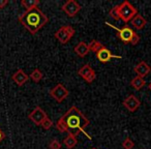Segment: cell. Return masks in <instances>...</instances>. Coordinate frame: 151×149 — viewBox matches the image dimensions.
Listing matches in <instances>:
<instances>
[{
	"instance_id": "cell-1",
	"label": "cell",
	"mask_w": 151,
	"mask_h": 149,
	"mask_svg": "<svg viewBox=\"0 0 151 149\" xmlns=\"http://www.w3.org/2000/svg\"><path fill=\"white\" fill-rule=\"evenodd\" d=\"M89 124L90 120L76 106H73L59 118L55 126L60 132H67L68 135H73L76 137L82 132L89 140H91L92 137L86 132V127Z\"/></svg>"
},
{
	"instance_id": "cell-2",
	"label": "cell",
	"mask_w": 151,
	"mask_h": 149,
	"mask_svg": "<svg viewBox=\"0 0 151 149\" xmlns=\"http://www.w3.org/2000/svg\"><path fill=\"white\" fill-rule=\"evenodd\" d=\"M19 22L32 35H34L47 25V23L49 22V18L38 7H34L20 15Z\"/></svg>"
},
{
	"instance_id": "cell-3",
	"label": "cell",
	"mask_w": 151,
	"mask_h": 149,
	"mask_svg": "<svg viewBox=\"0 0 151 149\" xmlns=\"http://www.w3.org/2000/svg\"><path fill=\"white\" fill-rule=\"evenodd\" d=\"M110 17L113 18L115 21H123L124 23H128L132 21L137 15H138V9L127 0L123 1L120 4L114 6L111 11L109 12Z\"/></svg>"
},
{
	"instance_id": "cell-4",
	"label": "cell",
	"mask_w": 151,
	"mask_h": 149,
	"mask_svg": "<svg viewBox=\"0 0 151 149\" xmlns=\"http://www.w3.org/2000/svg\"><path fill=\"white\" fill-rule=\"evenodd\" d=\"M75 33H76V30L73 26L64 25V26H61V27L55 32L54 37L56 38L57 42H59L61 45H66L67 42L73 38Z\"/></svg>"
},
{
	"instance_id": "cell-5",
	"label": "cell",
	"mask_w": 151,
	"mask_h": 149,
	"mask_svg": "<svg viewBox=\"0 0 151 149\" xmlns=\"http://www.w3.org/2000/svg\"><path fill=\"white\" fill-rule=\"evenodd\" d=\"M106 25L110 26V27H112L113 29H115L116 31H117V37L119 38L124 45L130 44L132 38H134V34H136V32L127 25H125L122 28H117V27H115V26L112 25V24L108 23V22H106Z\"/></svg>"
},
{
	"instance_id": "cell-6",
	"label": "cell",
	"mask_w": 151,
	"mask_h": 149,
	"mask_svg": "<svg viewBox=\"0 0 151 149\" xmlns=\"http://www.w3.org/2000/svg\"><path fill=\"white\" fill-rule=\"evenodd\" d=\"M50 95L57 101V103H62L65 99L69 95V91L65 88L62 84L58 83L55 87H53L50 90Z\"/></svg>"
},
{
	"instance_id": "cell-7",
	"label": "cell",
	"mask_w": 151,
	"mask_h": 149,
	"mask_svg": "<svg viewBox=\"0 0 151 149\" xmlns=\"http://www.w3.org/2000/svg\"><path fill=\"white\" fill-rule=\"evenodd\" d=\"M82 6L79 4L76 0H68L64 4L61 6V9H62L63 13H65V15L69 18H73L77 16V14L81 11Z\"/></svg>"
},
{
	"instance_id": "cell-8",
	"label": "cell",
	"mask_w": 151,
	"mask_h": 149,
	"mask_svg": "<svg viewBox=\"0 0 151 149\" xmlns=\"http://www.w3.org/2000/svg\"><path fill=\"white\" fill-rule=\"evenodd\" d=\"M78 75L83 80H85L87 83H89V84H91V83L96 79V73H95L94 69H93L92 67L90 66V64H88V63L84 64L79 69Z\"/></svg>"
},
{
	"instance_id": "cell-9",
	"label": "cell",
	"mask_w": 151,
	"mask_h": 149,
	"mask_svg": "<svg viewBox=\"0 0 151 149\" xmlns=\"http://www.w3.org/2000/svg\"><path fill=\"white\" fill-rule=\"evenodd\" d=\"M47 117H48V116H47V113L42 109V108L38 107V106L34 108L33 111L28 115V118H29L36 126L42 125V121H44Z\"/></svg>"
},
{
	"instance_id": "cell-10",
	"label": "cell",
	"mask_w": 151,
	"mask_h": 149,
	"mask_svg": "<svg viewBox=\"0 0 151 149\" xmlns=\"http://www.w3.org/2000/svg\"><path fill=\"white\" fill-rule=\"evenodd\" d=\"M95 56H96V58L99 59V61H101V63L109 62V61L113 58H121V56L112 54L111 51H110L108 48H106L105 46H103L96 53H95Z\"/></svg>"
},
{
	"instance_id": "cell-11",
	"label": "cell",
	"mask_w": 151,
	"mask_h": 149,
	"mask_svg": "<svg viewBox=\"0 0 151 149\" xmlns=\"http://www.w3.org/2000/svg\"><path fill=\"white\" fill-rule=\"evenodd\" d=\"M123 106H124V108H126L127 111L136 112L137 110L140 108L141 101H140V99L136 96V95L130 94L123 101Z\"/></svg>"
},
{
	"instance_id": "cell-12",
	"label": "cell",
	"mask_w": 151,
	"mask_h": 149,
	"mask_svg": "<svg viewBox=\"0 0 151 149\" xmlns=\"http://www.w3.org/2000/svg\"><path fill=\"white\" fill-rule=\"evenodd\" d=\"M29 79H30L29 76H28L23 69H18L13 76H12V80L16 83V85H18L20 87L23 86L24 84H26Z\"/></svg>"
},
{
	"instance_id": "cell-13",
	"label": "cell",
	"mask_w": 151,
	"mask_h": 149,
	"mask_svg": "<svg viewBox=\"0 0 151 149\" xmlns=\"http://www.w3.org/2000/svg\"><path fill=\"white\" fill-rule=\"evenodd\" d=\"M134 71L139 77L144 78V77L148 76L149 73H150L151 67L147 64V62H145V61H141V62H139L138 64L134 67Z\"/></svg>"
},
{
	"instance_id": "cell-14",
	"label": "cell",
	"mask_w": 151,
	"mask_h": 149,
	"mask_svg": "<svg viewBox=\"0 0 151 149\" xmlns=\"http://www.w3.org/2000/svg\"><path fill=\"white\" fill-rule=\"evenodd\" d=\"M73 51H75V53L77 55H78L79 57H85L88 55V53L90 52V50H89V47L88 45L86 44L85 42H80L77 46L73 48Z\"/></svg>"
},
{
	"instance_id": "cell-15",
	"label": "cell",
	"mask_w": 151,
	"mask_h": 149,
	"mask_svg": "<svg viewBox=\"0 0 151 149\" xmlns=\"http://www.w3.org/2000/svg\"><path fill=\"white\" fill-rule=\"evenodd\" d=\"M130 23H132V27L136 28L137 30H141L145 27V25L147 24V21L143 16H141L138 14V15H137L136 17L130 21Z\"/></svg>"
},
{
	"instance_id": "cell-16",
	"label": "cell",
	"mask_w": 151,
	"mask_h": 149,
	"mask_svg": "<svg viewBox=\"0 0 151 149\" xmlns=\"http://www.w3.org/2000/svg\"><path fill=\"white\" fill-rule=\"evenodd\" d=\"M77 144H78V139L73 135H67L66 138L63 139V145L67 149H73V147L77 146Z\"/></svg>"
},
{
	"instance_id": "cell-17",
	"label": "cell",
	"mask_w": 151,
	"mask_h": 149,
	"mask_svg": "<svg viewBox=\"0 0 151 149\" xmlns=\"http://www.w3.org/2000/svg\"><path fill=\"white\" fill-rule=\"evenodd\" d=\"M145 84H146V81L144 80V78H141V77H139V76L134 77V78L130 81V86L136 89V90L142 89L143 87L145 86Z\"/></svg>"
},
{
	"instance_id": "cell-18",
	"label": "cell",
	"mask_w": 151,
	"mask_h": 149,
	"mask_svg": "<svg viewBox=\"0 0 151 149\" xmlns=\"http://www.w3.org/2000/svg\"><path fill=\"white\" fill-rule=\"evenodd\" d=\"M38 4H40V0H22L21 1V5L26 9V12L37 7Z\"/></svg>"
},
{
	"instance_id": "cell-19",
	"label": "cell",
	"mask_w": 151,
	"mask_h": 149,
	"mask_svg": "<svg viewBox=\"0 0 151 149\" xmlns=\"http://www.w3.org/2000/svg\"><path fill=\"white\" fill-rule=\"evenodd\" d=\"M29 78H30V80L33 81L34 83H38L42 81V78H44V75H42V73L40 71V69L35 68L31 71V73L29 75Z\"/></svg>"
},
{
	"instance_id": "cell-20",
	"label": "cell",
	"mask_w": 151,
	"mask_h": 149,
	"mask_svg": "<svg viewBox=\"0 0 151 149\" xmlns=\"http://www.w3.org/2000/svg\"><path fill=\"white\" fill-rule=\"evenodd\" d=\"M104 45L101 44V42H99V40H91L90 42V44L88 45V47H89V50L90 51H92V52H94V53H96L97 51L99 50V49L103 47Z\"/></svg>"
},
{
	"instance_id": "cell-21",
	"label": "cell",
	"mask_w": 151,
	"mask_h": 149,
	"mask_svg": "<svg viewBox=\"0 0 151 149\" xmlns=\"http://www.w3.org/2000/svg\"><path fill=\"white\" fill-rule=\"evenodd\" d=\"M122 147H123V149H132L134 147V141L127 137V138L124 139V141L122 142Z\"/></svg>"
},
{
	"instance_id": "cell-22",
	"label": "cell",
	"mask_w": 151,
	"mask_h": 149,
	"mask_svg": "<svg viewBox=\"0 0 151 149\" xmlns=\"http://www.w3.org/2000/svg\"><path fill=\"white\" fill-rule=\"evenodd\" d=\"M48 147H49V149H61L62 144H61L58 140H56V139H53V140H51V142L49 143Z\"/></svg>"
},
{
	"instance_id": "cell-23",
	"label": "cell",
	"mask_w": 151,
	"mask_h": 149,
	"mask_svg": "<svg viewBox=\"0 0 151 149\" xmlns=\"http://www.w3.org/2000/svg\"><path fill=\"white\" fill-rule=\"evenodd\" d=\"M53 121H52V119H50L49 117H47L46 119L42 121V128L44 130H50L51 127L53 126Z\"/></svg>"
},
{
	"instance_id": "cell-24",
	"label": "cell",
	"mask_w": 151,
	"mask_h": 149,
	"mask_svg": "<svg viewBox=\"0 0 151 149\" xmlns=\"http://www.w3.org/2000/svg\"><path fill=\"white\" fill-rule=\"evenodd\" d=\"M9 4V0H0V9H4Z\"/></svg>"
},
{
	"instance_id": "cell-25",
	"label": "cell",
	"mask_w": 151,
	"mask_h": 149,
	"mask_svg": "<svg viewBox=\"0 0 151 149\" xmlns=\"http://www.w3.org/2000/svg\"><path fill=\"white\" fill-rule=\"evenodd\" d=\"M5 138V134H4V132H3L2 130H0V142L3 140V139Z\"/></svg>"
},
{
	"instance_id": "cell-26",
	"label": "cell",
	"mask_w": 151,
	"mask_h": 149,
	"mask_svg": "<svg viewBox=\"0 0 151 149\" xmlns=\"http://www.w3.org/2000/svg\"><path fill=\"white\" fill-rule=\"evenodd\" d=\"M148 87H149V89H150V90H151V83H150V84H149V86H148Z\"/></svg>"
},
{
	"instance_id": "cell-27",
	"label": "cell",
	"mask_w": 151,
	"mask_h": 149,
	"mask_svg": "<svg viewBox=\"0 0 151 149\" xmlns=\"http://www.w3.org/2000/svg\"><path fill=\"white\" fill-rule=\"evenodd\" d=\"M91 149H96V148H91Z\"/></svg>"
}]
</instances>
